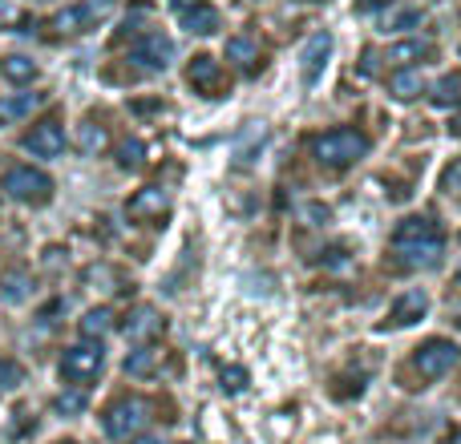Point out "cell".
I'll list each match as a JSON object with an SVG mask.
<instances>
[{
  "mask_svg": "<svg viewBox=\"0 0 461 444\" xmlns=\"http://www.w3.org/2000/svg\"><path fill=\"white\" fill-rule=\"evenodd\" d=\"M162 332H167V319H162L158 307H134L126 319V335L134 343H154L162 340Z\"/></svg>",
  "mask_w": 461,
  "mask_h": 444,
  "instance_id": "7c38bea8",
  "label": "cell"
},
{
  "mask_svg": "<svg viewBox=\"0 0 461 444\" xmlns=\"http://www.w3.org/2000/svg\"><path fill=\"white\" fill-rule=\"evenodd\" d=\"M328 218H332V210H328L324 202H308V207H303V222H308V226H328Z\"/></svg>",
  "mask_w": 461,
  "mask_h": 444,
  "instance_id": "1f68e13d",
  "label": "cell"
},
{
  "mask_svg": "<svg viewBox=\"0 0 461 444\" xmlns=\"http://www.w3.org/2000/svg\"><path fill=\"white\" fill-rule=\"evenodd\" d=\"M86 408V392H65V396H57V413L61 416H73Z\"/></svg>",
  "mask_w": 461,
  "mask_h": 444,
  "instance_id": "4dcf8cb0",
  "label": "cell"
},
{
  "mask_svg": "<svg viewBox=\"0 0 461 444\" xmlns=\"http://www.w3.org/2000/svg\"><path fill=\"white\" fill-rule=\"evenodd\" d=\"M433 105L438 110H449V105H457L461 102V73H449V77H441L438 85H433Z\"/></svg>",
  "mask_w": 461,
  "mask_h": 444,
  "instance_id": "cb8c5ba5",
  "label": "cell"
},
{
  "mask_svg": "<svg viewBox=\"0 0 461 444\" xmlns=\"http://www.w3.org/2000/svg\"><path fill=\"white\" fill-rule=\"evenodd\" d=\"M29 287H32V279L24 275V271H8V275L0 279V299L21 303V299H29Z\"/></svg>",
  "mask_w": 461,
  "mask_h": 444,
  "instance_id": "603a6c76",
  "label": "cell"
},
{
  "mask_svg": "<svg viewBox=\"0 0 461 444\" xmlns=\"http://www.w3.org/2000/svg\"><path fill=\"white\" fill-rule=\"evenodd\" d=\"M126 215L134 222H162L170 215V194L162 191V186H142V191L126 202Z\"/></svg>",
  "mask_w": 461,
  "mask_h": 444,
  "instance_id": "52a82bcc",
  "label": "cell"
},
{
  "mask_svg": "<svg viewBox=\"0 0 461 444\" xmlns=\"http://www.w3.org/2000/svg\"><path fill=\"white\" fill-rule=\"evenodd\" d=\"M89 24H94L89 8L86 4H73V8H65V13H57L53 21H49V29H53L57 37H77V32H86Z\"/></svg>",
  "mask_w": 461,
  "mask_h": 444,
  "instance_id": "e0dca14e",
  "label": "cell"
},
{
  "mask_svg": "<svg viewBox=\"0 0 461 444\" xmlns=\"http://www.w3.org/2000/svg\"><path fill=\"white\" fill-rule=\"evenodd\" d=\"M438 186H441V191H446V194H461V158H454L446 170H441Z\"/></svg>",
  "mask_w": 461,
  "mask_h": 444,
  "instance_id": "f546056e",
  "label": "cell"
},
{
  "mask_svg": "<svg viewBox=\"0 0 461 444\" xmlns=\"http://www.w3.org/2000/svg\"><path fill=\"white\" fill-rule=\"evenodd\" d=\"M21 380H24L21 364H13V360H5V356H0V396H5V392H13Z\"/></svg>",
  "mask_w": 461,
  "mask_h": 444,
  "instance_id": "f1b7e54d",
  "label": "cell"
},
{
  "mask_svg": "<svg viewBox=\"0 0 461 444\" xmlns=\"http://www.w3.org/2000/svg\"><path fill=\"white\" fill-rule=\"evenodd\" d=\"M16 24H24V13L13 0H0V29H16Z\"/></svg>",
  "mask_w": 461,
  "mask_h": 444,
  "instance_id": "d6a6232c",
  "label": "cell"
},
{
  "mask_svg": "<svg viewBox=\"0 0 461 444\" xmlns=\"http://www.w3.org/2000/svg\"><path fill=\"white\" fill-rule=\"evenodd\" d=\"M146 424H150V404H146L142 396L113 400V404L105 408V416H102V429H105V437L110 440H134Z\"/></svg>",
  "mask_w": 461,
  "mask_h": 444,
  "instance_id": "3957f363",
  "label": "cell"
},
{
  "mask_svg": "<svg viewBox=\"0 0 461 444\" xmlns=\"http://www.w3.org/2000/svg\"><path fill=\"white\" fill-rule=\"evenodd\" d=\"M457 364H461V348L454 340H425L421 348L413 351V360H409V368H413V376L421 384L446 380ZM421 384H417V388H421Z\"/></svg>",
  "mask_w": 461,
  "mask_h": 444,
  "instance_id": "7a4b0ae2",
  "label": "cell"
},
{
  "mask_svg": "<svg viewBox=\"0 0 461 444\" xmlns=\"http://www.w3.org/2000/svg\"><path fill=\"white\" fill-rule=\"evenodd\" d=\"M183 21V29L191 32V37H207V32H215L219 29V16H215V8H194V13H186V16H178Z\"/></svg>",
  "mask_w": 461,
  "mask_h": 444,
  "instance_id": "d6986e66",
  "label": "cell"
},
{
  "mask_svg": "<svg viewBox=\"0 0 461 444\" xmlns=\"http://www.w3.org/2000/svg\"><path fill=\"white\" fill-rule=\"evenodd\" d=\"M328 53H332V32H316V37L303 45V81H308V85L320 81V73H324V65H328Z\"/></svg>",
  "mask_w": 461,
  "mask_h": 444,
  "instance_id": "5bb4252c",
  "label": "cell"
},
{
  "mask_svg": "<svg viewBox=\"0 0 461 444\" xmlns=\"http://www.w3.org/2000/svg\"><path fill=\"white\" fill-rule=\"evenodd\" d=\"M24 150L37 154V158H57V154L65 150V129H61V121H53V118L37 121V126L24 134Z\"/></svg>",
  "mask_w": 461,
  "mask_h": 444,
  "instance_id": "9c48e42d",
  "label": "cell"
},
{
  "mask_svg": "<svg viewBox=\"0 0 461 444\" xmlns=\"http://www.w3.org/2000/svg\"><path fill=\"white\" fill-rule=\"evenodd\" d=\"M227 61H235L243 73H259L263 69V49L251 32H239V37L227 40Z\"/></svg>",
  "mask_w": 461,
  "mask_h": 444,
  "instance_id": "4fadbf2b",
  "label": "cell"
},
{
  "mask_svg": "<svg viewBox=\"0 0 461 444\" xmlns=\"http://www.w3.org/2000/svg\"><path fill=\"white\" fill-rule=\"evenodd\" d=\"M421 21V13H397V16H389V21H384V29H409V24H417Z\"/></svg>",
  "mask_w": 461,
  "mask_h": 444,
  "instance_id": "836d02e7",
  "label": "cell"
},
{
  "mask_svg": "<svg viewBox=\"0 0 461 444\" xmlns=\"http://www.w3.org/2000/svg\"><path fill=\"white\" fill-rule=\"evenodd\" d=\"M130 61H138L150 73H162L170 61H175V45H170V37H162V32H146V37L130 49Z\"/></svg>",
  "mask_w": 461,
  "mask_h": 444,
  "instance_id": "8992f818",
  "label": "cell"
},
{
  "mask_svg": "<svg viewBox=\"0 0 461 444\" xmlns=\"http://www.w3.org/2000/svg\"><path fill=\"white\" fill-rule=\"evenodd\" d=\"M0 73H5L13 85H29V81H37V61H29V57H5Z\"/></svg>",
  "mask_w": 461,
  "mask_h": 444,
  "instance_id": "ffe728a7",
  "label": "cell"
},
{
  "mask_svg": "<svg viewBox=\"0 0 461 444\" xmlns=\"http://www.w3.org/2000/svg\"><path fill=\"white\" fill-rule=\"evenodd\" d=\"M441 251H446V243H441V238H425V243H401V246H393L397 262H401V267H409V271L438 267Z\"/></svg>",
  "mask_w": 461,
  "mask_h": 444,
  "instance_id": "30bf717a",
  "label": "cell"
},
{
  "mask_svg": "<svg viewBox=\"0 0 461 444\" xmlns=\"http://www.w3.org/2000/svg\"><path fill=\"white\" fill-rule=\"evenodd\" d=\"M308 150H312V158H316L320 166L348 170L368 154V138L360 134V129H352V126H340V129H324V134H316L308 142Z\"/></svg>",
  "mask_w": 461,
  "mask_h": 444,
  "instance_id": "6da1fadb",
  "label": "cell"
},
{
  "mask_svg": "<svg viewBox=\"0 0 461 444\" xmlns=\"http://www.w3.org/2000/svg\"><path fill=\"white\" fill-rule=\"evenodd\" d=\"M102 364H105L102 343H97V340H81V343H73V348L61 356V376L69 384H89V380H97Z\"/></svg>",
  "mask_w": 461,
  "mask_h": 444,
  "instance_id": "5b68a950",
  "label": "cell"
},
{
  "mask_svg": "<svg viewBox=\"0 0 461 444\" xmlns=\"http://www.w3.org/2000/svg\"><path fill=\"white\" fill-rule=\"evenodd\" d=\"M110 327H113V307H89L86 315H81V335H86V340H102Z\"/></svg>",
  "mask_w": 461,
  "mask_h": 444,
  "instance_id": "ac0fdd59",
  "label": "cell"
},
{
  "mask_svg": "<svg viewBox=\"0 0 461 444\" xmlns=\"http://www.w3.org/2000/svg\"><path fill=\"white\" fill-rule=\"evenodd\" d=\"M186 81H191V85L199 89L203 97H223V93H227L223 69H219V61H211L207 53L191 57V65H186Z\"/></svg>",
  "mask_w": 461,
  "mask_h": 444,
  "instance_id": "ba28073f",
  "label": "cell"
},
{
  "mask_svg": "<svg viewBox=\"0 0 461 444\" xmlns=\"http://www.w3.org/2000/svg\"><path fill=\"white\" fill-rule=\"evenodd\" d=\"M389 93L397 97V102H413V97L425 93V77L421 69H413V65H405V69H397L389 77Z\"/></svg>",
  "mask_w": 461,
  "mask_h": 444,
  "instance_id": "2e32d148",
  "label": "cell"
},
{
  "mask_svg": "<svg viewBox=\"0 0 461 444\" xmlns=\"http://www.w3.org/2000/svg\"><path fill=\"white\" fill-rule=\"evenodd\" d=\"M77 146H81V154L97 158V154L110 146V134H105V126H97V121H86V126H81V134H77Z\"/></svg>",
  "mask_w": 461,
  "mask_h": 444,
  "instance_id": "7402d4cb",
  "label": "cell"
},
{
  "mask_svg": "<svg viewBox=\"0 0 461 444\" xmlns=\"http://www.w3.org/2000/svg\"><path fill=\"white\" fill-rule=\"evenodd\" d=\"M425 238H441V226L433 218H425V215H413V218L397 222V230H393V246H401V243H425Z\"/></svg>",
  "mask_w": 461,
  "mask_h": 444,
  "instance_id": "9a60e30c",
  "label": "cell"
},
{
  "mask_svg": "<svg viewBox=\"0 0 461 444\" xmlns=\"http://www.w3.org/2000/svg\"><path fill=\"white\" fill-rule=\"evenodd\" d=\"M126 372L130 376H154V372H158V351H150V348L134 351V356L126 360Z\"/></svg>",
  "mask_w": 461,
  "mask_h": 444,
  "instance_id": "4316f807",
  "label": "cell"
},
{
  "mask_svg": "<svg viewBox=\"0 0 461 444\" xmlns=\"http://www.w3.org/2000/svg\"><path fill=\"white\" fill-rule=\"evenodd\" d=\"M219 384H223L227 396H239V392H247V372L230 364V368H223V372H219Z\"/></svg>",
  "mask_w": 461,
  "mask_h": 444,
  "instance_id": "83f0119b",
  "label": "cell"
},
{
  "mask_svg": "<svg viewBox=\"0 0 461 444\" xmlns=\"http://www.w3.org/2000/svg\"><path fill=\"white\" fill-rule=\"evenodd\" d=\"M134 444H162V440H158V437H138Z\"/></svg>",
  "mask_w": 461,
  "mask_h": 444,
  "instance_id": "8d00e7d4",
  "label": "cell"
},
{
  "mask_svg": "<svg viewBox=\"0 0 461 444\" xmlns=\"http://www.w3.org/2000/svg\"><path fill=\"white\" fill-rule=\"evenodd\" d=\"M360 73H376V57L365 53V65H360Z\"/></svg>",
  "mask_w": 461,
  "mask_h": 444,
  "instance_id": "d590c367",
  "label": "cell"
},
{
  "mask_svg": "<svg viewBox=\"0 0 461 444\" xmlns=\"http://www.w3.org/2000/svg\"><path fill=\"white\" fill-rule=\"evenodd\" d=\"M0 191L13 202H24V207H45V202L53 199V182H49V174L37 166H13L5 174V182H0Z\"/></svg>",
  "mask_w": 461,
  "mask_h": 444,
  "instance_id": "277c9868",
  "label": "cell"
},
{
  "mask_svg": "<svg viewBox=\"0 0 461 444\" xmlns=\"http://www.w3.org/2000/svg\"><path fill=\"white\" fill-rule=\"evenodd\" d=\"M118 166H122V170H138V166H146V146L138 142V138H126V142L118 146Z\"/></svg>",
  "mask_w": 461,
  "mask_h": 444,
  "instance_id": "d4e9b609",
  "label": "cell"
},
{
  "mask_svg": "<svg viewBox=\"0 0 461 444\" xmlns=\"http://www.w3.org/2000/svg\"><path fill=\"white\" fill-rule=\"evenodd\" d=\"M207 0H170V13L175 16H186V13H194V8H203Z\"/></svg>",
  "mask_w": 461,
  "mask_h": 444,
  "instance_id": "e575fe53",
  "label": "cell"
},
{
  "mask_svg": "<svg viewBox=\"0 0 461 444\" xmlns=\"http://www.w3.org/2000/svg\"><path fill=\"white\" fill-rule=\"evenodd\" d=\"M41 97L37 93H21V97H0V126H8V121H21L24 113H32V105H37Z\"/></svg>",
  "mask_w": 461,
  "mask_h": 444,
  "instance_id": "44dd1931",
  "label": "cell"
},
{
  "mask_svg": "<svg viewBox=\"0 0 461 444\" xmlns=\"http://www.w3.org/2000/svg\"><path fill=\"white\" fill-rule=\"evenodd\" d=\"M425 311H429V299H425V291H405L397 303H393L389 319H384V332H397V327H413L425 319Z\"/></svg>",
  "mask_w": 461,
  "mask_h": 444,
  "instance_id": "8fae6325",
  "label": "cell"
},
{
  "mask_svg": "<svg viewBox=\"0 0 461 444\" xmlns=\"http://www.w3.org/2000/svg\"><path fill=\"white\" fill-rule=\"evenodd\" d=\"M429 53V45H425V40H401V45H393V61L401 65V69H405V65H413V61H421V57Z\"/></svg>",
  "mask_w": 461,
  "mask_h": 444,
  "instance_id": "484cf974",
  "label": "cell"
}]
</instances>
